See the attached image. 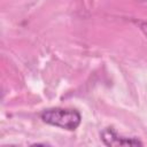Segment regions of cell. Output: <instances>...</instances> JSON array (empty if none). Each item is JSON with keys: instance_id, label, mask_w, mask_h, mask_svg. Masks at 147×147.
<instances>
[{"instance_id": "6da1fadb", "label": "cell", "mask_w": 147, "mask_h": 147, "mask_svg": "<svg viewBox=\"0 0 147 147\" xmlns=\"http://www.w3.org/2000/svg\"><path fill=\"white\" fill-rule=\"evenodd\" d=\"M44 123L57 126L68 131H75L82 122V115L76 109L68 108H48L40 114Z\"/></svg>"}, {"instance_id": "7a4b0ae2", "label": "cell", "mask_w": 147, "mask_h": 147, "mask_svg": "<svg viewBox=\"0 0 147 147\" xmlns=\"http://www.w3.org/2000/svg\"><path fill=\"white\" fill-rule=\"evenodd\" d=\"M100 138L106 146H142L138 138H127L119 136L113 127H106L100 133Z\"/></svg>"}, {"instance_id": "3957f363", "label": "cell", "mask_w": 147, "mask_h": 147, "mask_svg": "<svg viewBox=\"0 0 147 147\" xmlns=\"http://www.w3.org/2000/svg\"><path fill=\"white\" fill-rule=\"evenodd\" d=\"M139 28H140V30L144 32V34L147 37V21L139 22Z\"/></svg>"}]
</instances>
